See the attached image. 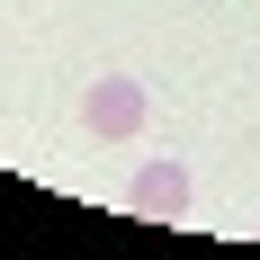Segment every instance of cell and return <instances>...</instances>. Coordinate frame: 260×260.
Segmentation results:
<instances>
[{
	"label": "cell",
	"mask_w": 260,
	"mask_h": 260,
	"mask_svg": "<svg viewBox=\"0 0 260 260\" xmlns=\"http://www.w3.org/2000/svg\"><path fill=\"white\" fill-rule=\"evenodd\" d=\"M144 117H153V90H144L135 72H99L90 90H81V126L99 135V144H135Z\"/></svg>",
	"instance_id": "cell-1"
},
{
	"label": "cell",
	"mask_w": 260,
	"mask_h": 260,
	"mask_svg": "<svg viewBox=\"0 0 260 260\" xmlns=\"http://www.w3.org/2000/svg\"><path fill=\"white\" fill-rule=\"evenodd\" d=\"M188 198H198V188H188L180 161H144V171L126 180V207H135V215H153V224H180Z\"/></svg>",
	"instance_id": "cell-2"
}]
</instances>
